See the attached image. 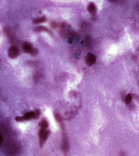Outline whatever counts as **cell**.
I'll use <instances>...</instances> for the list:
<instances>
[{
	"label": "cell",
	"mask_w": 139,
	"mask_h": 156,
	"mask_svg": "<svg viewBox=\"0 0 139 156\" xmlns=\"http://www.w3.org/2000/svg\"><path fill=\"white\" fill-rule=\"evenodd\" d=\"M50 132L49 131H45V130L41 129L39 132V137L40 138V146H42L45 144L50 135Z\"/></svg>",
	"instance_id": "1"
},
{
	"label": "cell",
	"mask_w": 139,
	"mask_h": 156,
	"mask_svg": "<svg viewBox=\"0 0 139 156\" xmlns=\"http://www.w3.org/2000/svg\"><path fill=\"white\" fill-rule=\"evenodd\" d=\"M19 48L15 46H11L8 49V56L12 59L17 58L19 55Z\"/></svg>",
	"instance_id": "2"
},
{
	"label": "cell",
	"mask_w": 139,
	"mask_h": 156,
	"mask_svg": "<svg viewBox=\"0 0 139 156\" xmlns=\"http://www.w3.org/2000/svg\"><path fill=\"white\" fill-rule=\"evenodd\" d=\"M95 56L91 53H88L86 55L85 61L86 64L88 66H91L95 63L96 61Z\"/></svg>",
	"instance_id": "3"
},
{
	"label": "cell",
	"mask_w": 139,
	"mask_h": 156,
	"mask_svg": "<svg viewBox=\"0 0 139 156\" xmlns=\"http://www.w3.org/2000/svg\"><path fill=\"white\" fill-rule=\"evenodd\" d=\"M33 48L30 43L26 42L23 45V49L25 53L30 54Z\"/></svg>",
	"instance_id": "4"
},
{
	"label": "cell",
	"mask_w": 139,
	"mask_h": 156,
	"mask_svg": "<svg viewBox=\"0 0 139 156\" xmlns=\"http://www.w3.org/2000/svg\"><path fill=\"white\" fill-rule=\"evenodd\" d=\"M88 10L89 12L92 15H94L96 12V8L95 5L93 3H90L88 6Z\"/></svg>",
	"instance_id": "5"
},
{
	"label": "cell",
	"mask_w": 139,
	"mask_h": 156,
	"mask_svg": "<svg viewBox=\"0 0 139 156\" xmlns=\"http://www.w3.org/2000/svg\"><path fill=\"white\" fill-rule=\"evenodd\" d=\"M24 120H29L31 119L34 118V112H29L23 116Z\"/></svg>",
	"instance_id": "6"
},
{
	"label": "cell",
	"mask_w": 139,
	"mask_h": 156,
	"mask_svg": "<svg viewBox=\"0 0 139 156\" xmlns=\"http://www.w3.org/2000/svg\"><path fill=\"white\" fill-rule=\"evenodd\" d=\"M46 18L45 17H43L41 18H38L33 20V23L35 24H37L43 23V22H46Z\"/></svg>",
	"instance_id": "7"
},
{
	"label": "cell",
	"mask_w": 139,
	"mask_h": 156,
	"mask_svg": "<svg viewBox=\"0 0 139 156\" xmlns=\"http://www.w3.org/2000/svg\"><path fill=\"white\" fill-rule=\"evenodd\" d=\"M34 31L36 32H42V31H45V32H49L50 33V31L47 29L46 27H43V26H39L36 27L34 29Z\"/></svg>",
	"instance_id": "8"
},
{
	"label": "cell",
	"mask_w": 139,
	"mask_h": 156,
	"mask_svg": "<svg viewBox=\"0 0 139 156\" xmlns=\"http://www.w3.org/2000/svg\"><path fill=\"white\" fill-rule=\"evenodd\" d=\"M39 126L41 128V129L45 130L48 127V123L46 120H43L39 123Z\"/></svg>",
	"instance_id": "9"
},
{
	"label": "cell",
	"mask_w": 139,
	"mask_h": 156,
	"mask_svg": "<svg viewBox=\"0 0 139 156\" xmlns=\"http://www.w3.org/2000/svg\"><path fill=\"white\" fill-rule=\"evenodd\" d=\"M132 99V96L130 94H129L125 98V102L127 105L129 104L131 102Z\"/></svg>",
	"instance_id": "10"
},
{
	"label": "cell",
	"mask_w": 139,
	"mask_h": 156,
	"mask_svg": "<svg viewBox=\"0 0 139 156\" xmlns=\"http://www.w3.org/2000/svg\"><path fill=\"white\" fill-rule=\"evenodd\" d=\"M62 148L63 151H67L68 149V142L65 140H64V142H63V146H62Z\"/></svg>",
	"instance_id": "11"
},
{
	"label": "cell",
	"mask_w": 139,
	"mask_h": 156,
	"mask_svg": "<svg viewBox=\"0 0 139 156\" xmlns=\"http://www.w3.org/2000/svg\"><path fill=\"white\" fill-rule=\"evenodd\" d=\"M38 49L33 48V50H32V52H31V53L30 54L32 56H34L37 55V54H38Z\"/></svg>",
	"instance_id": "12"
},
{
	"label": "cell",
	"mask_w": 139,
	"mask_h": 156,
	"mask_svg": "<svg viewBox=\"0 0 139 156\" xmlns=\"http://www.w3.org/2000/svg\"><path fill=\"white\" fill-rule=\"evenodd\" d=\"M40 115V112L38 109H36L34 111V119H37Z\"/></svg>",
	"instance_id": "13"
},
{
	"label": "cell",
	"mask_w": 139,
	"mask_h": 156,
	"mask_svg": "<svg viewBox=\"0 0 139 156\" xmlns=\"http://www.w3.org/2000/svg\"><path fill=\"white\" fill-rule=\"evenodd\" d=\"M15 119L16 120L18 121V122H22V121H24V119L23 116L17 117Z\"/></svg>",
	"instance_id": "14"
},
{
	"label": "cell",
	"mask_w": 139,
	"mask_h": 156,
	"mask_svg": "<svg viewBox=\"0 0 139 156\" xmlns=\"http://www.w3.org/2000/svg\"><path fill=\"white\" fill-rule=\"evenodd\" d=\"M55 118H56V120L58 122H60L61 121V116L59 114H56V115H55Z\"/></svg>",
	"instance_id": "15"
},
{
	"label": "cell",
	"mask_w": 139,
	"mask_h": 156,
	"mask_svg": "<svg viewBox=\"0 0 139 156\" xmlns=\"http://www.w3.org/2000/svg\"><path fill=\"white\" fill-rule=\"evenodd\" d=\"M51 27H53V28H56V27H57V24L55 22H51Z\"/></svg>",
	"instance_id": "16"
},
{
	"label": "cell",
	"mask_w": 139,
	"mask_h": 156,
	"mask_svg": "<svg viewBox=\"0 0 139 156\" xmlns=\"http://www.w3.org/2000/svg\"><path fill=\"white\" fill-rule=\"evenodd\" d=\"M131 58L134 61H136L137 60V57L135 55H132Z\"/></svg>",
	"instance_id": "17"
},
{
	"label": "cell",
	"mask_w": 139,
	"mask_h": 156,
	"mask_svg": "<svg viewBox=\"0 0 139 156\" xmlns=\"http://www.w3.org/2000/svg\"><path fill=\"white\" fill-rule=\"evenodd\" d=\"M120 156H126V154L125 152H122L121 153H120Z\"/></svg>",
	"instance_id": "18"
},
{
	"label": "cell",
	"mask_w": 139,
	"mask_h": 156,
	"mask_svg": "<svg viewBox=\"0 0 139 156\" xmlns=\"http://www.w3.org/2000/svg\"><path fill=\"white\" fill-rule=\"evenodd\" d=\"M138 52H139V48L138 49Z\"/></svg>",
	"instance_id": "19"
}]
</instances>
